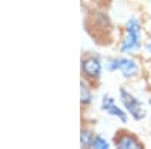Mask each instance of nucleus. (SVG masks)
<instances>
[{
	"mask_svg": "<svg viewBox=\"0 0 151 149\" xmlns=\"http://www.w3.org/2000/svg\"><path fill=\"white\" fill-rule=\"evenodd\" d=\"M141 23L136 17H130L125 23V36L122 38L121 42V53L124 54H130V53H136L141 48Z\"/></svg>",
	"mask_w": 151,
	"mask_h": 149,
	"instance_id": "1",
	"label": "nucleus"
},
{
	"mask_svg": "<svg viewBox=\"0 0 151 149\" xmlns=\"http://www.w3.org/2000/svg\"><path fill=\"white\" fill-rule=\"evenodd\" d=\"M119 99L125 108V111L134 119V120H142L147 116V111L141 103V99H137L130 91L121 88L119 89Z\"/></svg>",
	"mask_w": 151,
	"mask_h": 149,
	"instance_id": "2",
	"label": "nucleus"
},
{
	"mask_svg": "<svg viewBox=\"0 0 151 149\" xmlns=\"http://www.w3.org/2000/svg\"><path fill=\"white\" fill-rule=\"evenodd\" d=\"M101 71H103L101 60L97 56H86L82 59V72L86 78L98 80L101 77Z\"/></svg>",
	"mask_w": 151,
	"mask_h": 149,
	"instance_id": "3",
	"label": "nucleus"
},
{
	"mask_svg": "<svg viewBox=\"0 0 151 149\" xmlns=\"http://www.w3.org/2000/svg\"><path fill=\"white\" fill-rule=\"evenodd\" d=\"M113 145L119 149H141L144 143L129 131H118L113 137Z\"/></svg>",
	"mask_w": 151,
	"mask_h": 149,
	"instance_id": "4",
	"label": "nucleus"
},
{
	"mask_svg": "<svg viewBox=\"0 0 151 149\" xmlns=\"http://www.w3.org/2000/svg\"><path fill=\"white\" fill-rule=\"evenodd\" d=\"M101 110L106 111L107 115L119 119L122 123L127 122V111L122 110L121 107H118L116 103H115V99H113L110 95H107V93L103 95V98H101Z\"/></svg>",
	"mask_w": 151,
	"mask_h": 149,
	"instance_id": "5",
	"label": "nucleus"
},
{
	"mask_svg": "<svg viewBox=\"0 0 151 149\" xmlns=\"http://www.w3.org/2000/svg\"><path fill=\"white\" fill-rule=\"evenodd\" d=\"M118 69L125 78H134L139 76L141 68L137 65V62L130 57H119L118 59Z\"/></svg>",
	"mask_w": 151,
	"mask_h": 149,
	"instance_id": "6",
	"label": "nucleus"
},
{
	"mask_svg": "<svg viewBox=\"0 0 151 149\" xmlns=\"http://www.w3.org/2000/svg\"><path fill=\"white\" fill-rule=\"evenodd\" d=\"M94 135H95V134H94L92 131L83 128L82 133H80V145H82L83 148H91V143H92V140H94Z\"/></svg>",
	"mask_w": 151,
	"mask_h": 149,
	"instance_id": "7",
	"label": "nucleus"
},
{
	"mask_svg": "<svg viewBox=\"0 0 151 149\" xmlns=\"http://www.w3.org/2000/svg\"><path fill=\"white\" fill-rule=\"evenodd\" d=\"M80 101H82V106H88L91 101H92V93H91V89L86 86L85 81H82V89H80Z\"/></svg>",
	"mask_w": 151,
	"mask_h": 149,
	"instance_id": "8",
	"label": "nucleus"
},
{
	"mask_svg": "<svg viewBox=\"0 0 151 149\" xmlns=\"http://www.w3.org/2000/svg\"><path fill=\"white\" fill-rule=\"evenodd\" d=\"M91 148H97V149H107L109 148V142L104 140L101 135H94V140L91 143Z\"/></svg>",
	"mask_w": 151,
	"mask_h": 149,
	"instance_id": "9",
	"label": "nucleus"
},
{
	"mask_svg": "<svg viewBox=\"0 0 151 149\" xmlns=\"http://www.w3.org/2000/svg\"><path fill=\"white\" fill-rule=\"evenodd\" d=\"M145 48H147V51L151 54V41L150 42H147V45H145Z\"/></svg>",
	"mask_w": 151,
	"mask_h": 149,
	"instance_id": "10",
	"label": "nucleus"
},
{
	"mask_svg": "<svg viewBox=\"0 0 151 149\" xmlns=\"http://www.w3.org/2000/svg\"><path fill=\"white\" fill-rule=\"evenodd\" d=\"M148 104H150V107H151V98L148 99Z\"/></svg>",
	"mask_w": 151,
	"mask_h": 149,
	"instance_id": "11",
	"label": "nucleus"
}]
</instances>
